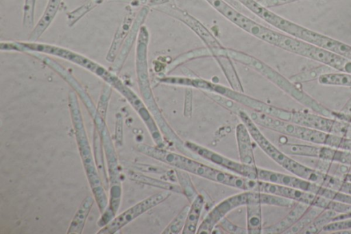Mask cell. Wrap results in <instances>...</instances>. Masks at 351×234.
I'll return each instance as SVG.
<instances>
[{
    "instance_id": "6da1fadb",
    "label": "cell",
    "mask_w": 351,
    "mask_h": 234,
    "mask_svg": "<svg viewBox=\"0 0 351 234\" xmlns=\"http://www.w3.org/2000/svg\"><path fill=\"white\" fill-rule=\"evenodd\" d=\"M138 152L163 163L221 185L249 191L250 178L230 174L203 164L195 159L165 148L145 143L136 145Z\"/></svg>"
},
{
    "instance_id": "7a4b0ae2",
    "label": "cell",
    "mask_w": 351,
    "mask_h": 234,
    "mask_svg": "<svg viewBox=\"0 0 351 234\" xmlns=\"http://www.w3.org/2000/svg\"><path fill=\"white\" fill-rule=\"evenodd\" d=\"M219 55L227 56L231 60L237 61L254 69L296 102L312 112L324 116L329 115L330 109L309 95L299 86V84L293 82L290 79L286 78L272 67L256 58L240 51L223 47L216 53L215 56Z\"/></svg>"
},
{
    "instance_id": "3957f363",
    "label": "cell",
    "mask_w": 351,
    "mask_h": 234,
    "mask_svg": "<svg viewBox=\"0 0 351 234\" xmlns=\"http://www.w3.org/2000/svg\"><path fill=\"white\" fill-rule=\"evenodd\" d=\"M149 32L142 25L137 38L136 47V69L140 92L144 102L154 117L163 137L167 139L179 151L184 150V142L173 130L163 117L154 97L150 86L147 69V45Z\"/></svg>"
},
{
    "instance_id": "277c9868",
    "label": "cell",
    "mask_w": 351,
    "mask_h": 234,
    "mask_svg": "<svg viewBox=\"0 0 351 234\" xmlns=\"http://www.w3.org/2000/svg\"><path fill=\"white\" fill-rule=\"evenodd\" d=\"M69 107L86 176L99 209L103 213L108 205V198L94 163L77 96L71 91L69 93Z\"/></svg>"
},
{
    "instance_id": "5b68a950",
    "label": "cell",
    "mask_w": 351,
    "mask_h": 234,
    "mask_svg": "<svg viewBox=\"0 0 351 234\" xmlns=\"http://www.w3.org/2000/svg\"><path fill=\"white\" fill-rule=\"evenodd\" d=\"M180 86L202 89L204 91L213 92L227 97L244 107L261 112L274 117L289 121L291 110L281 108L266 104L261 100L248 96L243 93L228 88L225 86L215 84L208 80L197 78L182 77L180 80Z\"/></svg>"
},
{
    "instance_id": "8992f818",
    "label": "cell",
    "mask_w": 351,
    "mask_h": 234,
    "mask_svg": "<svg viewBox=\"0 0 351 234\" xmlns=\"http://www.w3.org/2000/svg\"><path fill=\"white\" fill-rule=\"evenodd\" d=\"M243 110L256 124L283 135L317 145H325L328 133L282 120L242 106Z\"/></svg>"
},
{
    "instance_id": "52a82bcc",
    "label": "cell",
    "mask_w": 351,
    "mask_h": 234,
    "mask_svg": "<svg viewBox=\"0 0 351 234\" xmlns=\"http://www.w3.org/2000/svg\"><path fill=\"white\" fill-rule=\"evenodd\" d=\"M93 122L95 128L97 130L101 141L104 145L108 166L110 194L109 207L106 208L105 211L114 218L120 204L121 196V187L117 159L106 125L105 119L102 117H98L93 120Z\"/></svg>"
},
{
    "instance_id": "ba28073f",
    "label": "cell",
    "mask_w": 351,
    "mask_h": 234,
    "mask_svg": "<svg viewBox=\"0 0 351 234\" xmlns=\"http://www.w3.org/2000/svg\"><path fill=\"white\" fill-rule=\"evenodd\" d=\"M281 31L311 45L332 51L351 60V45L286 19Z\"/></svg>"
},
{
    "instance_id": "9c48e42d",
    "label": "cell",
    "mask_w": 351,
    "mask_h": 234,
    "mask_svg": "<svg viewBox=\"0 0 351 234\" xmlns=\"http://www.w3.org/2000/svg\"><path fill=\"white\" fill-rule=\"evenodd\" d=\"M256 180L309 191L332 200H336L338 196V192L336 190L324 187L293 174L289 175L258 167Z\"/></svg>"
},
{
    "instance_id": "30bf717a",
    "label": "cell",
    "mask_w": 351,
    "mask_h": 234,
    "mask_svg": "<svg viewBox=\"0 0 351 234\" xmlns=\"http://www.w3.org/2000/svg\"><path fill=\"white\" fill-rule=\"evenodd\" d=\"M171 193L170 191L162 189V191L143 199L114 217L109 223L102 227L97 233L113 234L117 232L141 215L166 200L171 195Z\"/></svg>"
},
{
    "instance_id": "8fae6325",
    "label": "cell",
    "mask_w": 351,
    "mask_h": 234,
    "mask_svg": "<svg viewBox=\"0 0 351 234\" xmlns=\"http://www.w3.org/2000/svg\"><path fill=\"white\" fill-rule=\"evenodd\" d=\"M254 199V192L252 191H243L241 193L226 198L216 204L207 213L199 225L196 233H212L215 227L228 213L238 207L245 206Z\"/></svg>"
},
{
    "instance_id": "7c38bea8",
    "label": "cell",
    "mask_w": 351,
    "mask_h": 234,
    "mask_svg": "<svg viewBox=\"0 0 351 234\" xmlns=\"http://www.w3.org/2000/svg\"><path fill=\"white\" fill-rule=\"evenodd\" d=\"M185 148L190 152L219 165L233 173L251 179L256 180L257 166L248 165L224 156L212 150L191 141H185Z\"/></svg>"
},
{
    "instance_id": "4fadbf2b",
    "label": "cell",
    "mask_w": 351,
    "mask_h": 234,
    "mask_svg": "<svg viewBox=\"0 0 351 234\" xmlns=\"http://www.w3.org/2000/svg\"><path fill=\"white\" fill-rule=\"evenodd\" d=\"M156 10L178 19L186 25L202 39L205 44H206L207 47L212 53V56L223 47L211 32L200 21L185 10L180 9L173 4L167 3V2L156 5Z\"/></svg>"
},
{
    "instance_id": "5bb4252c",
    "label": "cell",
    "mask_w": 351,
    "mask_h": 234,
    "mask_svg": "<svg viewBox=\"0 0 351 234\" xmlns=\"http://www.w3.org/2000/svg\"><path fill=\"white\" fill-rule=\"evenodd\" d=\"M149 9L148 6H143L136 15L130 31L123 41L117 58L113 62L114 63L111 68V71L113 73H118L123 67L134 43L138 35L139 30L149 13Z\"/></svg>"
},
{
    "instance_id": "9a60e30c",
    "label": "cell",
    "mask_w": 351,
    "mask_h": 234,
    "mask_svg": "<svg viewBox=\"0 0 351 234\" xmlns=\"http://www.w3.org/2000/svg\"><path fill=\"white\" fill-rule=\"evenodd\" d=\"M235 133L239 161L248 165L256 166L252 137L243 122L237 125Z\"/></svg>"
},
{
    "instance_id": "2e32d148",
    "label": "cell",
    "mask_w": 351,
    "mask_h": 234,
    "mask_svg": "<svg viewBox=\"0 0 351 234\" xmlns=\"http://www.w3.org/2000/svg\"><path fill=\"white\" fill-rule=\"evenodd\" d=\"M310 206L301 202H295L289 213L278 222L263 228V233L280 234L291 228L305 213Z\"/></svg>"
},
{
    "instance_id": "e0dca14e",
    "label": "cell",
    "mask_w": 351,
    "mask_h": 234,
    "mask_svg": "<svg viewBox=\"0 0 351 234\" xmlns=\"http://www.w3.org/2000/svg\"><path fill=\"white\" fill-rule=\"evenodd\" d=\"M62 0H48L45 9L31 32L28 41L36 42L51 25L60 7Z\"/></svg>"
},
{
    "instance_id": "ac0fdd59",
    "label": "cell",
    "mask_w": 351,
    "mask_h": 234,
    "mask_svg": "<svg viewBox=\"0 0 351 234\" xmlns=\"http://www.w3.org/2000/svg\"><path fill=\"white\" fill-rule=\"evenodd\" d=\"M135 16L134 12L132 10L130 9L115 32L112 42L106 55V60L108 62H113L117 58L123 41L130 31Z\"/></svg>"
},
{
    "instance_id": "d6986e66",
    "label": "cell",
    "mask_w": 351,
    "mask_h": 234,
    "mask_svg": "<svg viewBox=\"0 0 351 234\" xmlns=\"http://www.w3.org/2000/svg\"><path fill=\"white\" fill-rule=\"evenodd\" d=\"M204 206V198L202 194H198L190 202L185 226L182 231V234H195L197 233Z\"/></svg>"
},
{
    "instance_id": "ffe728a7",
    "label": "cell",
    "mask_w": 351,
    "mask_h": 234,
    "mask_svg": "<svg viewBox=\"0 0 351 234\" xmlns=\"http://www.w3.org/2000/svg\"><path fill=\"white\" fill-rule=\"evenodd\" d=\"M93 203L94 198L90 196H86L83 200L71 222L67 233H82Z\"/></svg>"
},
{
    "instance_id": "44dd1931",
    "label": "cell",
    "mask_w": 351,
    "mask_h": 234,
    "mask_svg": "<svg viewBox=\"0 0 351 234\" xmlns=\"http://www.w3.org/2000/svg\"><path fill=\"white\" fill-rule=\"evenodd\" d=\"M320 145L306 143H282L279 148L288 155L318 159Z\"/></svg>"
},
{
    "instance_id": "7402d4cb",
    "label": "cell",
    "mask_w": 351,
    "mask_h": 234,
    "mask_svg": "<svg viewBox=\"0 0 351 234\" xmlns=\"http://www.w3.org/2000/svg\"><path fill=\"white\" fill-rule=\"evenodd\" d=\"M247 232L248 234L263 233L262 204L258 202H251L245 205Z\"/></svg>"
},
{
    "instance_id": "603a6c76",
    "label": "cell",
    "mask_w": 351,
    "mask_h": 234,
    "mask_svg": "<svg viewBox=\"0 0 351 234\" xmlns=\"http://www.w3.org/2000/svg\"><path fill=\"white\" fill-rule=\"evenodd\" d=\"M128 176L131 180L142 184L170 191L171 192L182 194V191L179 185L149 177L133 170L129 171Z\"/></svg>"
},
{
    "instance_id": "cb8c5ba5",
    "label": "cell",
    "mask_w": 351,
    "mask_h": 234,
    "mask_svg": "<svg viewBox=\"0 0 351 234\" xmlns=\"http://www.w3.org/2000/svg\"><path fill=\"white\" fill-rule=\"evenodd\" d=\"M214 58L219 64L231 88L234 90L243 92V86L231 62V59L224 55L216 56Z\"/></svg>"
},
{
    "instance_id": "d4e9b609",
    "label": "cell",
    "mask_w": 351,
    "mask_h": 234,
    "mask_svg": "<svg viewBox=\"0 0 351 234\" xmlns=\"http://www.w3.org/2000/svg\"><path fill=\"white\" fill-rule=\"evenodd\" d=\"M335 71L332 68L321 65L319 66L311 67L304 69L296 74L291 76L289 79L297 84L309 82L314 80H317L318 78L323 74L332 72Z\"/></svg>"
},
{
    "instance_id": "484cf974",
    "label": "cell",
    "mask_w": 351,
    "mask_h": 234,
    "mask_svg": "<svg viewBox=\"0 0 351 234\" xmlns=\"http://www.w3.org/2000/svg\"><path fill=\"white\" fill-rule=\"evenodd\" d=\"M324 209L310 206L302 217L288 230H287L285 234H295L301 233L302 231L305 229L315 218L319 215Z\"/></svg>"
},
{
    "instance_id": "4316f807",
    "label": "cell",
    "mask_w": 351,
    "mask_h": 234,
    "mask_svg": "<svg viewBox=\"0 0 351 234\" xmlns=\"http://www.w3.org/2000/svg\"><path fill=\"white\" fill-rule=\"evenodd\" d=\"M317 81L325 86L351 87V73L332 71L322 75Z\"/></svg>"
},
{
    "instance_id": "83f0119b",
    "label": "cell",
    "mask_w": 351,
    "mask_h": 234,
    "mask_svg": "<svg viewBox=\"0 0 351 234\" xmlns=\"http://www.w3.org/2000/svg\"><path fill=\"white\" fill-rule=\"evenodd\" d=\"M337 214L335 211L324 209L301 233L315 234L322 231L324 227L332 222Z\"/></svg>"
},
{
    "instance_id": "f1b7e54d",
    "label": "cell",
    "mask_w": 351,
    "mask_h": 234,
    "mask_svg": "<svg viewBox=\"0 0 351 234\" xmlns=\"http://www.w3.org/2000/svg\"><path fill=\"white\" fill-rule=\"evenodd\" d=\"M174 171L182 194L186 196L189 202H191L198 193L194 187L189 173L177 168H175Z\"/></svg>"
},
{
    "instance_id": "f546056e",
    "label": "cell",
    "mask_w": 351,
    "mask_h": 234,
    "mask_svg": "<svg viewBox=\"0 0 351 234\" xmlns=\"http://www.w3.org/2000/svg\"><path fill=\"white\" fill-rule=\"evenodd\" d=\"M190 205L184 206L162 231V234H178L185 226Z\"/></svg>"
},
{
    "instance_id": "4dcf8cb0",
    "label": "cell",
    "mask_w": 351,
    "mask_h": 234,
    "mask_svg": "<svg viewBox=\"0 0 351 234\" xmlns=\"http://www.w3.org/2000/svg\"><path fill=\"white\" fill-rule=\"evenodd\" d=\"M207 56H212V53L208 47H202L191 50L190 51L183 54L182 55L178 56L175 60H173L167 67V71H171L178 65H180L188 60Z\"/></svg>"
},
{
    "instance_id": "1f68e13d",
    "label": "cell",
    "mask_w": 351,
    "mask_h": 234,
    "mask_svg": "<svg viewBox=\"0 0 351 234\" xmlns=\"http://www.w3.org/2000/svg\"><path fill=\"white\" fill-rule=\"evenodd\" d=\"M325 145L351 152V138L329 133Z\"/></svg>"
},
{
    "instance_id": "d6a6232c",
    "label": "cell",
    "mask_w": 351,
    "mask_h": 234,
    "mask_svg": "<svg viewBox=\"0 0 351 234\" xmlns=\"http://www.w3.org/2000/svg\"><path fill=\"white\" fill-rule=\"evenodd\" d=\"M111 93L112 87L109 84H105L101 93L97 108V112L104 119L106 118V110Z\"/></svg>"
},
{
    "instance_id": "836d02e7",
    "label": "cell",
    "mask_w": 351,
    "mask_h": 234,
    "mask_svg": "<svg viewBox=\"0 0 351 234\" xmlns=\"http://www.w3.org/2000/svg\"><path fill=\"white\" fill-rule=\"evenodd\" d=\"M100 137L97 132V130L95 128V134H94V148H95V155L96 160V165L99 166V169L100 170V175L102 176V178L105 180L106 183H108L106 179V174L104 170V164H103V157H102V152L101 147L99 142Z\"/></svg>"
},
{
    "instance_id": "e575fe53",
    "label": "cell",
    "mask_w": 351,
    "mask_h": 234,
    "mask_svg": "<svg viewBox=\"0 0 351 234\" xmlns=\"http://www.w3.org/2000/svg\"><path fill=\"white\" fill-rule=\"evenodd\" d=\"M348 229H351V218L330 222L324 227L322 232L335 233Z\"/></svg>"
},
{
    "instance_id": "d590c367",
    "label": "cell",
    "mask_w": 351,
    "mask_h": 234,
    "mask_svg": "<svg viewBox=\"0 0 351 234\" xmlns=\"http://www.w3.org/2000/svg\"><path fill=\"white\" fill-rule=\"evenodd\" d=\"M221 229L227 233L231 234H244L247 233V229L242 228L231 221L226 217L223 218L217 224Z\"/></svg>"
},
{
    "instance_id": "8d00e7d4",
    "label": "cell",
    "mask_w": 351,
    "mask_h": 234,
    "mask_svg": "<svg viewBox=\"0 0 351 234\" xmlns=\"http://www.w3.org/2000/svg\"><path fill=\"white\" fill-rule=\"evenodd\" d=\"M192 113V88L186 87L184 115L186 117H191Z\"/></svg>"
},
{
    "instance_id": "74e56055",
    "label": "cell",
    "mask_w": 351,
    "mask_h": 234,
    "mask_svg": "<svg viewBox=\"0 0 351 234\" xmlns=\"http://www.w3.org/2000/svg\"><path fill=\"white\" fill-rule=\"evenodd\" d=\"M261 4L267 8L278 7L291 3L300 0H257Z\"/></svg>"
},
{
    "instance_id": "f35d334b",
    "label": "cell",
    "mask_w": 351,
    "mask_h": 234,
    "mask_svg": "<svg viewBox=\"0 0 351 234\" xmlns=\"http://www.w3.org/2000/svg\"><path fill=\"white\" fill-rule=\"evenodd\" d=\"M136 169H140L141 171H145L147 172L156 173V174H162L165 172V169L159 167H155L150 165H144V164H135Z\"/></svg>"
},
{
    "instance_id": "ab89813d",
    "label": "cell",
    "mask_w": 351,
    "mask_h": 234,
    "mask_svg": "<svg viewBox=\"0 0 351 234\" xmlns=\"http://www.w3.org/2000/svg\"><path fill=\"white\" fill-rule=\"evenodd\" d=\"M339 112L344 115L351 116V96L346 102L342 108L339 110Z\"/></svg>"
},
{
    "instance_id": "60d3db41",
    "label": "cell",
    "mask_w": 351,
    "mask_h": 234,
    "mask_svg": "<svg viewBox=\"0 0 351 234\" xmlns=\"http://www.w3.org/2000/svg\"><path fill=\"white\" fill-rule=\"evenodd\" d=\"M342 178L348 182H350L351 183V174L350 173H347L346 174H344L342 177Z\"/></svg>"
},
{
    "instance_id": "b9f144b4",
    "label": "cell",
    "mask_w": 351,
    "mask_h": 234,
    "mask_svg": "<svg viewBox=\"0 0 351 234\" xmlns=\"http://www.w3.org/2000/svg\"><path fill=\"white\" fill-rule=\"evenodd\" d=\"M346 137L351 138V124H350L348 126V130H347V132L346 134Z\"/></svg>"
}]
</instances>
